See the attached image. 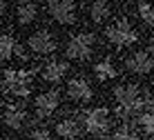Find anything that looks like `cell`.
Returning <instances> with one entry per match:
<instances>
[{
  "instance_id": "cell-1",
  "label": "cell",
  "mask_w": 154,
  "mask_h": 140,
  "mask_svg": "<svg viewBox=\"0 0 154 140\" xmlns=\"http://www.w3.org/2000/svg\"><path fill=\"white\" fill-rule=\"evenodd\" d=\"M112 94H114L121 118H139L147 109V105H150V100L145 98V91L134 82L119 85V87H114Z\"/></svg>"
},
{
  "instance_id": "cell-2",
  "label": "cell",
  "mask_w": 154,
  "mask_h": 140,
  "mask_svg": "<svg viewBox=\"0 0 154 140\" xmlns=\"http://www.w3.org/2000/svg\"><path fill=\"white\" fill-rule=\"evenodd\" d=\"M94 49H96V36L92 31H78L67 40L65 56L69 60H89Z\"/></svg>"
},
{
  "instance_id": "cell-3",
  "label": "cell",
  "mask_w": 154,
  "mask_h": 140,
  "mask_svg": "<svg viewBox=\"0 0 154 140\" xmlns=\"http://www.w3.org/2000/svg\"><path fill=\"white\" fill-rule=\"evenodd\" d=\"M105 40L109 42V45H114V47H130V45H134L136 40H139V31L132 27L130 20H125V18H119V20H114L112 25H107V29H105Z\"/></svg>"
},
{
  "instance_id": "cell-4",
  "label": "cell",
  "mask_w": 154,
  "mask_h": 140,
  "mask_svg": "<svg viewBox=\"0 0 154 140\" xmlns=\"http://www.w3.org/2000/svg\"><path fill=\"white\" fill-rule=\"evenodd\" d=\"M2 85L16 98H27L31 94V71L29 69H5Z\"/></svg>"
},
{
  "instance_id": "cell-5",
  "label": "cell",
  "mask_w": 154,
  "mask_h": 140,
  "mask_svg": "<svg viewBox=\"0 0 154 140\" xmlns=\"http://www.w3.org/2000/svg\"><path fill=\"white\" fill-rule=\"evenodd\" d=\"M45 11L49 16V20L69 27L78 20V2H72V0H51V2L45 4Z\"/></svg>"
},
{
  "instance_id": "cell-6",
  "label": "cell",
  "mask_w": 154,
  "mask_h": 140,
  "mask_svg": "<svg viewBox=\"0 0 154 140\" xmlns=\"http://www.w3.org/2000/svg\"><path fill=\"white\" fill-rule=\"evenodd\" d=\"M81 125L92 136H103V133H107L109 125H112V118H109V111L105 107H94V109L81 114Z\"/></svg>"
},
{
  "instance_id": "cell-7",
  "label": "cell",
  "mask_w": 154,
  "mask_h": 140,
  "mask_svg": "<svg viewBox=\"0 0 154 140\" xmlns=\"http://www.w3.org/2000/svg\"><path fill=\"white\" fill-rule=\"evenodd\" d=\"M27 47L36 56H51V53L58 49V38L47 27H40V29L31 31L27 36Z\"/></svg>"
},
{
  "instance_id": "cell-8",
  "label": "cell",
  "mask_w": 154,
  "mask_h": 140,
  "mask_svg": "<svg viewBox=\"0 0 154 140\" xmlns=\"http://www.w3.org/2000/svg\"><path fill=\"white\" fill-rule=\"evenodd\" d=\"M60 105V91L58 89H49V91H42V94L36 96L34 100V114L36 120H47L49 116H54V111Z\"/></svg>"
},
{
  "instance_id": "cell-9",
  "label": "cell",
  "mask_w": 154,
  "mask_h": 140,
  "mask_svg": "<svg viewBox=\"0 0 154 140\" xmlns=\"http://www.w3.org/2000/svg\"><path fill=\"white\" fill-rule=\"evenodd\" d=\"M65 96H67L69 102H74V105H85V102H89L94 98V89L83 76H76V78H72L69 82H67Z\"/></svg>"
},
{
  "instance_id": "cell-10",
  "label": "cell",
  "mask_w": 154,
  "mask_h": 140,
  "mask_svg": "<svg viewBox=\"0 0 154 140\" xmlns=\"http://www.w3.org/2000/svg\"><path fill=\"white\" fill-rule=\"evenodd\" d=\"M125 67L130 69L132 73H139V76H145V73H150L154 69V56L152 51L147 49H139L134 53H130L125 60Z\"/></svg>"
},
{
  "instance_id": "cell-11",
  "label": "cell",
  "mask_w": 154,
  "mask_h": 140,
  "mask_svg": "<svg viewBox=\"0 0 154 140\" xmlns=\"http://www.w3.org/2000/svg\"><path fill=\"white\" fill-rule=\"evenodd\" d=\"M81 131H83L81 118H74V116H63L54 125V133L60 140H76L81 136Z\"/></svg>"
},
{
  "instance_id": "cell-12",
  "label": "cell",
  "mask_w": 154,
  "mask_h": 140,
  "mask_svg": "<svg viewBox=\"0 0 154 140\" xmlns=\"http://www.w3.org/2000/svg\"><path fill=\"white\" fill-rule=\"evenodd\" d=\"M38 16H40V4H36V2H27L25 0V2H18L14 7V22L20 27L34 25L38 20Z\"/></svg>"
},
{
  "instance_id": "cell-13",
  "label": "cell",
  "mask_w": 154,
  "mask_h": 140,
  "mask_svg": "<svg viewBox=\"0 0 154 140\" xmlns=\"http://www.w3.org/2000/svg\"><path fill=\"white\" fill-rule=\"evenodd\" d=\"M67 71H69V64L65 60H47L42 64V69H40V78L45 80V82L56 85V82H60V80L67 76Z\"/></svg>"
},
{
  "instance_id": "cell-14",
  "label": "cell",
  "mask_w": 154,
  "mask_h": 140,
  "mask_svg": "<svg viewBox=\"0 0 154 140\" xmlns=\"http://www.w3.org/2000/svg\"><path fill=\"white\" fill-rule=\"evenodd\" d=\"M85 16H87L89 22H94V25H103L105 20L112 16V4L105 2V0L87 2V4H85Z\"/></svg>"
},
{
  "instance_id": "cell-15",
  "label": "cell",
  "mask_w": 154,
  "mask_h": 140,
  "mask_svg": "<svg viewBox=\"0 0 154 140\" xmlns=\"http://www.w3.org/2000/svg\"><path fill=\"white\" fill-rule=\"evenodd\" d=\"M14 58H25L20 42H16L11 34H0V60H14Z\"/></svg>"
},
{
  "instance_id": "cell-16",
  "label": "cell",
  "mask_w": 154,
  "mask_h": 140,
  "mask_svg": "<svg viewBox=\"0 0 154 140\" xmlns=\"http://www.w3.org/2000/svg\"><path fill=\"white\" fill-rule=\"evenodd\" d=\"M2 120L9 129L20 131V129L25 127V120H27V111H25L23 107H18V105H7L5 111H2Z\"/></svg>"
},
{
  "instance_id": "cell-17",
  "label": "cell",
  "mask_w": 154,
  "mask_h": 140,
  "mask_svg": "<svg viewBox=\"0 0 154 140\" xmlns=\"http://www.w3.org/2000/svg\"><path fill=\"white\" fill-rule=\"evenodd\" d=\"M94 76H96L100 82H107V80L119 76V69H116V64L109 60V58H103V60H98L94 64Z\"/></svg>"
},
{
  "instance_id": "cell-18",
  "label": "cell",
  "mask_w": 154,
  "mask_h": 140,
  "mask_svg": "<svg viewBox=\"0 0 154 140\" xmlns=\"http://www.w3.org/2000/svg\"><path fill=\"white\" fill-rule=\"evenodd\" d=\"M136 125L145 136H154V107H147L143 114L136 118Z\"/></svg>"
},
{
  "instance_id": "cell-19",
  "label": "cell",
  "mask_w": 154,
  "mask_h": 140,
  "mask_svg": "<svg viewBox=\"0 0 154 140\" xmlns=\"http://www.w3.org/2000/svg\"><path fill=\"white\" fill-rule=\"evenodd\" d=\"M107 140H143V138H141V133H139V131H134L132 127L123 125V127L114 129V131L107 136Z\"/></svg>"
},
{
  "instance_id": "cell-20",
  "label": "cell",
  "mask_w": 154,
  "mask_h": 140,
  "mask_svg": "<svg viewBox=\"0 0 154 140\" xmlns=\"http://www.w3.org/2000/svg\"><path fill=\"white\" fill-rule=\"evenodd\" d=\"M136 11H139V18L143 22L154 29V4L152 2H139L136 4Z\"/></svg>"
},
{
  "instance_id": "cell-21",
  "label": "cell",
  "mask_w": 154,
  "mask_h": 140,
  "mask_svg": "<svg viewBox=\"0 0 154 140\" xmlns=\"http://www.w3.org/2000/svg\"><path fill=\"white\" fill-rule=\"evenodd\" d=\"M27 140H51V131L47 127H34L29 131Z\"/></svg>"
},
{
  "instance_id": "cell-22",
  "label": "cell",
  "mask_w": 154,
  "mask_h": 140,
  "mask_svg": "<svg viewBox=\"0 0 154 140\" xmlns=\"http://www.w3.org/2000/svg\"><path fill=\"white\" fill-rule=\"evenodd\" d=\"M7 2H0V22H2V20H5V16H7Z\"/></svg>"
},
{
  "instance_id": "cell-23",
  "label": "cell",
  "mask_w": 154,
  "mask_h": 140,
  "mask_svg": "<svg viewBox=\"0 0 154 140\" xmlns=\"http://www.w3.org/2000/svg\"><path fill=\"white\" fill-rule=\"evenodd\" d=\"M152 51H154V42H152Z\"/></svg>"
}]
</instances>
